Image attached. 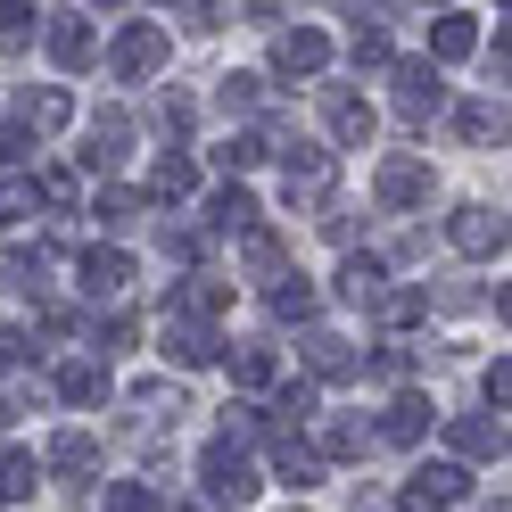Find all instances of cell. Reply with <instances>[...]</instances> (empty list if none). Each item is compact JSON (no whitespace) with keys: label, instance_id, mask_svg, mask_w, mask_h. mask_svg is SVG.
<instances>
[{"label":"cell","instance_id":"6da1fadb","mask_svg":"<svg viewBox=\"0 0 512 512\" xmlns=\"http://www.w3.org/2000/svg\"><path fill=\"white\" fill-rule=\"evenodd\" d=\"M273 149H281V199L290 207H331V182H339L331 149H306L290 133H273Z\"/></svg>","mask_w":512,"mask_h":512},{"label":"cell","instance_id":"7a4b0ae2","mask_svg":"<svg viewBox=\"0 0 512 512\" xmlns=\"http://www.w3.org/2000/svg\"><path fill=\"white\" fill-rule=\"evenodd\" d=\"M199 488L207 504H256V463H248V446L240 438H207V455H199Z\"/></svg>","mask_w":512,"mask_h":512},{"label":"cell","instance_id":"3957f363","mask_svg":"<svg viewBox=\"0 0 512 512\" xmlns=\"http://www.w3.org/2000/svg\"><path fill=\"white\" fill-rule=\"evenodd\" d=\"M157 67H166V25L157 17H124L116 42H108V75L116 83H149Z\"/></svg>","mask_w":512,"mask_h":512},{"label":"cell","instance_id":"277c9868","mask_svg":"<svg viewBox=\"0 0 512 512\" xmlns=\"http://www.w3.org/2000/svg\"><path fill=\"white\" fill-rule=\"evenodd\" d=\"M372 199L389 207V215H413V207H430V166L422 157H380V174H372Z\"/></svg>","mask_w":512,"mask_h":512},{"label":"cell","instance_id":"5b68a950","mask_svg":"<svg viewBox=\"0 0 512 512\" xmlns=\"http://www.w3.org/2000/svg\"><path fill=\"white\" fill-rule=\"evenodd\" d=\"M323 124H331V141H339V149H372V133H380L372 100H364V91H347V83L323 91Z\"/></svg>","mask_w":512,"mask_h":512},{"label":"cell","instance_id":"8992f818","mask_svg":"<svg viewBox=\"0 0 512 512\" xmlns=\"http://www.w3.org/2000/svg\"><path fill=\"white\" fill-rule=\"evenodd\" d=\"M232 306V281H215V273H190L166 290V323H207L215 331V314Z\"/></svg>","mask_w":512,"mask_h":512},{"label":"cell","instance_id":"52a82bcc","mask_svg":"<svg viewBox=\"0 0 512 512\" xmlns=\"http://www.w3.org/2000/svg\"><path fill=\"white\" fill-rule=\"evenodd\" d=\"M323 67H331V34H314V25L273 34V75H323Z\"/></svg>","mask_w":512,"mask_h":512},{"label":"cell","instance_id":"ba28073f","mask_svg":"<svg viewBox=\"0 0 512 512\" xmlns=\"http://www.w3.org/2000/svg\"><path fill=\"white\" fill-rule=\"evenodd\" d=\"M67 116H75V100H67L58 83H25V91H17V116H9V124H17L25 141H42V133H58Z\"/></svg>","mask_w":512,"mask_h":512},{"label":"cell","instance_id":"9c48e42d","mask_svg":"<svg viewBox=\"0 0 512 512\" xmlns=\"http://www.w3.org/2000/svg\"><path fill=\"white\" fill-rule=\"evenodd\" d=\"M42 50H50L67 75H83L91 58H100V34H91V17H75V9H67V17H50V25H42Z\"/></svg>","mask_w":512,"mask_h":512},{"label":"cell","instance_id":"30bf717a","mask_svg":"<svg viewBox=\"0 0 512 512\" xmlns=\"http://www.w3.org/2000/svg\"><path fill=\"white\" fill-rule=\"evenodd\" d=\"M314 455H323V463H356V455H372V430L356 422V413H314Z\"/></svg>","mask_w":512,"mask_h":512},{"label":"cell","instance_id":"8fae6325","mask_svg":"<svg viewBox=\"0 0 512 512\" xmlns=\"http://www.w3.org/2000/svg\"><path fill=\"white\" fill-rule=\"evenodd\" d=\"M124 157H133V116H124V108H100V116H91V149H83V166H91V174H116Z\"/></svg>","mask_w":512,"mask_h":512},{"label":"cell","instance_id":"7c38bea8","mask_svg":"<svg viewBox=\"0 0 512 512\" xmlns=\"http://www.w3.org/2000/svg\"><path fill=\"white\" fill-rule=\"evenodd\" d=\"M463 488H471L463 463H422V471L405 479V512H438V504H455Z\"/></svg>","mask_w":512,"mask_h":512},{"label":"cell","instance_id":"4fadbf2b","mask_svg":"<svg viewBox=\"0 0 512 512\" xmlns=\"http://www.w3.org/2000/svg\"><path fill=\"white\" fill-rule=\"evenodd\" d=\"M397 108H405V124H422V116L446 108V83H438L430 58H405V67H397Z\"/></svg>","mask_w":512,"mask_h":512},{"label":"cell","instance_id":"5bb4252c","mask_svg":"<svg viewBox=\"0 0 512 512\" xmlns=\"http://www.w3.org/2000/svg\"><path fill=\"white\" fill-rule=\"evenodd\" d=\"M124 290H133V256H124V248H83V298L91 306H100V298L116 306Z\"/></svg>","mask_w":512,"mask_h":512},{"label":"cell","instance_id":"9a60e30c","mask_svg":"<svg viewBox=\"0 0 512 512\" xmlns=\"http://www.w3.org/2000/svg\"><path fill=\"white\" fill-rule=\"evenodd\" d=\"M273 479H281V488H323V455H314V446L298 438V430H273Z\"/></svg>","mask_w":512,"mask_h":512},{"label":"cell","instance_id":"2e32d148","mask_svg":"<svg viewBox=\"0 0 512 512\" xmlns=\"http://www.w3.org/2000/svg\"><path fill=\"white\" fill-rule=\"evenodd\" d=\"M298 356H306L314 380H356V372H364V356H356L339 331H306V339H298Z\"/></svg>","mask_w":512,"mask_h":512},{"label":"cell","instance_id":"e0dca14e","mask_svg":"<svg viewBox=\"0 0 512 512\" xmlns=\"http://www.w3.org/2000/svg\"><path fill=\"white\" fill-rule=\"evenodd\" d=\"M446 240H455L463 256H496L504 248V215L496 207H455L446 215Z\"/></svg>","mask_w":512,"mask_h":512},{"label":"cell","instance_id":"ac0fdd59","mask_svg":"<svg viewBox=\"0 0 512 512\" xmlns=\"http://www.w3.org/2000/svg\"><path fill=\"white\" fill-rule=\"evenodd\" d=\"M240 265H248V281H290V248H281V232H265V223H248L240 232Z\"/></svg>","mask_w":512,"mask_h":512},{"label":"cell","instance_id":"d6986e66","mask_svg":"<svg viewBox=\"0 0 512 512\" xmlns=\"http://www.w3.org/2000/svg\"><path fill=\"white\" fill-rule=\"evenodd\" d=\"M372 438H389V446H422V438H430V397L397 389V397H389V413H380V430H372Z\"/></svg>","mask_w":512,"mask_h":512},{"label":"cell","instance_id":"ffe728a7","mask_svg":"<svg viewBox=\"0 0 512 512\" xmlns=\"http://www.w3.org/2000/svg\"><path fill=\"white\" fill-rule=\"evenodd\" d=\"M446 438H455L463 463H496V455H504V422H488V413H455Z\"/></svg>","mask_w":512,"mask_h":512},{"label":"cell","instance_id":"44dd1931","mask_svg":"<svg viewBox=\"0 0 512 512\" xmlns=\"http://www.w3.org/2000/svg\"><path fill=\"white\" fill-rule=\"evenodd\" d=\"M50 389L67 397V405H100V397H108V364H100V356H67Z\"/></svg>","mask_w":512,"mask_h":512},{"label":"cell","instance_id":"7402d4cb","mask_svg":"<svg viewBox=\"0 0 512 512\" xmlns=\"http://www.w3.org/2000/svg\"><path fill=\"white\" fill-rule=\"evenodd\" d=\"M380 290H389V265H380V256H347V265H339V298L347 306H380Z\"/></svg>","mask_w":512,"mask_h":512},{"label":"cell","instance_id":"603a6c76","mask_svg":"<svg viewBox=\"0 0 512 512\" xmlns=\"http://www.w3.org/2000/svg\"><path fill=\"white\" fill-rule=\"evenodd\" d=\"M91 463H100V438H91V430H58L50 455H42V471H58V479H83Z\"/></svg>","mask_w":512,"mask_h":512},{"label":"cell","instance_id":"cb8c5ba5","mask_svg":"<svg viewBox=\"0 0 512 512\" xmlns=\"http://www.w3.org/2000/svg\"><path fill=\"white\" fill-rule=\"evenodd\" d=\"M133 413H141V430L157 438V430H174L190 405H182V389H166V380H141V389H133Z\"/></svg>","mask_w":512,"mask_h":512},{"label":"cell","instance_id":"d4e9b609","mask_svg":"<svg viewBox=\"0 0 512 512\" xmlns=\"http://www.w3.org/2000/svg\"><path fill=\"white\" fill-rule=\"evenodd\" d=\"M166 356H174L182 372H199V364H215V356H223V339H215L207 323H166Z\"/></svg>","mask_w":512,"mask_h":512},{"label":"cell","instance_id":"484cf974","mask_svg":"<svg viewBox=\"0 0 512 512\" xmlns=\"http://www.w3.org/2000/svg\"><path fill=\"white\" fill-rule=\"evenodd\" d=\"M190 190H199V166H190L182 149H166V157L149 166V199H157V207H174V199H190Z\"/></svg>","mask_w":512,"mask_h":512},{"label":"cell","instance_id":"4316f807","mask_svg":"<svg viewBox=\"0 0 512 512\" xmlns=\"http://www.w3.org/2000/svg\"><path fill=\"white\" fill-rule=\"evenodd\" d=\"M273 314H281V323H298V331H314V314H323V290H314L306 273L273 281Z\"/></svg>","mask_w":512,"mask_h":512},{"label":"cell","instance_id":"83f0119b","mask_svg":"<svg viewBox=\"0 0 512 512\" xmlns=\"http://www.w3.org/2000/svg\"><path fill=\"white\" fill-rule=\"evenodd\" d=\"M347 58H356V67H389V25H372L364 9H347Z\"/></svg>","mask_w":512,"mask_h":512},{"label":"cell","instance_id":"f1b7e54d","mask_svg":"<svg viewBox=\"0 0 512 512\" xmlns=\"http://www.w3.org/2000/svg\"><path fill=\"white\" fill-rule=\"evenodd\" d=\"M34 488H42V463L25 446H0V504H25Z\"/></svg>","mask_w":512,"mask_h":512},{"label":"cell","instance_id":"f546056e","mask_svg":"<svg viewBox=\"0 0 512 512\" xmlns=\"http://www.w3.org/2000/svg\"><path fill=\"white\" fill-rule=\"evenodd\" d=\"M372 314H380V323H389V331H405V323H422V314H430V290H413V281H389Z\"/></svg>","mask_w":512,"mask_h":512},{"label":"cell","instance_id":"4dcf8cb0","mask_svg":"<svg viewBox=\"0 0 512 512\" xmlns=\"http://www.w3.org/2000/svg\"><path fill=\"white\" fill-rule=\"evenodd\" d=\"M248 223H256V199H248L240 182H223L215 199H207V232H248Z\"/></svg>","mask_w":512,"mask_h":512},{"label":"cell","instance_id":"1f68e13d","mask_svg":"<svg viewBox=\"0 0 512 512\" xmlns=\"http://www.w3.org/2000/svg\"><path fill=\"white\" fill-rule=\"evenodd\" d=\"M232 380L240 389H281V356L273 347H232Z\"/></svg>","mask_w":512,"mask_h":512},{"label":"cell","instance_id":"d6a6232c","mask_svg":"<svg viewBox=\"0 0 512 512\" xmlns=\"http://www.w3.org/2000/svg\"><path fill=\"white\" fill-rule=\"evenodd\" d=\"M265 157H273V133H232V141L215 149V166H223V174H256Z\"/></svg>","mask_w":512,"mask_h":512},{"label":"cell","instance_id":"836d02e7","mask_svg":"<svg viewBox=\"0 0 512 512\" xmlns=\"http://www.w3.org/2000/svg\"><path fill=\"white\" fill-rule=\"evenodd\" d=\"M471 50H479V25H471V17H438V25H430V58L455 67V58H471Z\"/></svg>","mask_w":512,"mask_h":512},{"label":"cell","instance_id":"e575fe53","mask_svg":"<svg viewBox=\"0 0 512 512\" xmlns=\"http://www.w3.org/2000/svg\"><path fill=\"white\" fill-rule=\"evenodd\" d=\"M455 133H463V141H496V133H504V108H496V100H463V108H455Z\"/></svg>","mask_w":512,"mask_h":512},{"label":"cell","instance_id":"d590c367","mask_svg":"<svg viewBox=\"0 0 512 512\" xmlns=\"http://www.w3.org/2000/svg\"><path fill=\"white\" fill-rule=\"evenodd\" d=\"M141 190H100V223H116V232H124V223H141Z\"/></svg>","mask_w":512,"mask_h":512},{"label":"cell","instance_id":"8d00e7d4","mask_svg":"<svg viewBox=\"0 0 512 512\" xmlns=\"http://www.w3.org/2000/svg\"><path fill=\"white\" fill-rule=\"evenodd\" d=\"M42 265H50V256H42V248H17V256H9V265H0V273H9V281H17V290H25V298H34V290H42Z\"/></svg>","mask_w":512,"mask_h":512},{"label":"cell","instance_id":"74e56055","mask_svg":"<svg viewBox=\"0 0 512 512\" xmlns=\"http://www.w3.org/2000/svg\"><path fill=\"white\" fill-rule=\"evenodd\" d=\"M265 75H223V108H265Z\"/></svg>","mask_w":512,"mask_h":512},{"label":"cell","instance_id":"f35d334b","mask_svg":"<svg viewBox=\"0 0 512 512\" xmlns=\"http://www.w3.org/2000/svg\"><path fill=\"white\" fill-rule=\"evenodd\" d=\"M34 199H42V207H75V174H67V166L34 174Z\"/></svg>","mask_w":512,"mask_h":512},{"label":"cell","instance_id":"ab89813d","mask_svg":"<svg viewBox=\"0 0 512 512\" xmlns=\"http://www.w3.org/2000/svg\"><path fill=\"white\" fill-rule=\"evenodd\" d=\"M108 512H166V504H157L141 479H116V488H108Z\"/></svg>","mask_w":512,"mask_h":512},{"label":"cell","instance_id":"60d3db41","mask_svg":"<svg viewBox=\"0 0 512 512\" xmlns=\"http://www.w3.org/2000/svg\"><path fill=\"white\" fill-rule=\"evenodd\" d=\"M25 215H34V182H0V223H25Z\"/></svg>","mask_w":512,"mask_h":512},{"label":"cell","instance_id":"b9f144b4","mask_svg":"<svg viewBox=\"0 0 512 512\" xmlns=\"http://www.w3.org/2000/svg\"><path fill=\"white\" fill-rule=\"evenodd\" d=\"M34 42V9H0V50H25Z\"/></svg>","mask_w":512,"mask_h":512},{"label":"cell","instance_id":"7bdbcfd3","mask_svg":"<svg viewBox=\"0 0 512 512\" xmlns=\"http://www.w3.org/2000/svg\"><path fill=\"white\" fill-rule=\"evenodd\" d=\"M116 347H133V314H108L100 323V356H116Z\"/></svg>","mask_w":512,"mask_h":512},{"label":"cell","instance_id":"ee69618b","mask_svg":"<svg viewBox=\"0 0 512 512\" xmlns=\"http://www.w3.org/2000/svg\"><path fill=\"white\" fill-rule=\"evenodd\" d=\"M479 389H488V405H496V413H504V397H512V364H504V356H496V364H488V380H479Z\"/></svg>","mask_w":512,"mask_h":512},{"label":"cell","instance_id":"f6af8a7d","mask_svg":"<svg viewBox=\"0 0 512 512\" xmlns=\"http://www.w3.org/2000/svg\"><path fill=\"white\" fill-rule=\"evenodd\" d=\"M25 157H34V141H25L17 124H0V166H25Z\"/></svg>","mask_w":512,"mask_h":512},{"label":"cell","instance_id":"bcb514c9","mask_svg":"<svg viewBox=\"0 0 512 512\" xmlns=\"http://www.w3.org/2000/svg\"><path fill=\"white\" fill-rule=\"evenodd\" d=\"M157 124H174V133L190 124V100H182V91H166V100H157Z\"/></svg>","mask_w":512,"mask_h":512},{"label":"cell","instance_id":"7dc6e473","mask_svg":"<svg viewBox=\"0 0 512 512\" xmlns=\"http://www.w3.org/2000/svg\"><path fill=\"white\" fill-rule=\"evenodd\" d=\"M17 364H25V339H17V331H0V380H9Z\"/></svg>","mask_w":512,"mask_h":512}]
</instances>
